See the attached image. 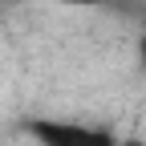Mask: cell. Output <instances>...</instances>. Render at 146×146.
Here are the masks:
<instances>
[{
	"mask_svg": "<svg viewBox=\"0 0 146 146\" xmlns=\"http://www.w3.org/2000/svg\"><path fill=\"white\" fill-rule=\"evenodd\" d=\"M138 61L146 65V33H142V41H138Z\"/></svg>",
	"mask_w": 146,
	"mask_h": 146,
	"instance_id": "3",
	"label": "cell"
},
{
	"mask_svg": "<svg viewBox=\"0 0 146 146\" xmlns=\"http://www.w3.org/2000/svg\"><path fill=\"white\" fill-rule=\"evenodd\" d=\"M25 134L36 138V146H118L110 130L85 122H65V118H29Z\"/></svg>",
	"mask_w": 146,
	"mask_h": 146,
	"instance_id": "1",
	"label": "cell"
},
{
	"mask_svg": "<svg viewBox=\"0 0 146 146\" xmlns=\"http://www.w3.org/2000/svg\"><path fill=\"white\" fill-rule=\"evenodd\" d=\"M118 146H146L142 138H126V142H118Z\"/></svg>",
	"mask_w": 146,
	"mask_h": 146,
	"instance_id": "4",
	"label": "cell"
},
{
	"mask_svg": "<svg viewBox=\"0 0 146 146\" xmlns=\"http://www.w3.org/2000/svg\"><path fill=\"white\" fill-rule=\"evenodd\" d=\"M61 4H77V8H94V4H110V0H61Z\"/></svg>",
	"mask_w": 146,
	"mask_h": 146,
	"instance_id": "2",
	"label": "cell"
}]
</instances>
